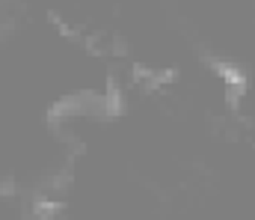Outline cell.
<instances>
[{
	"mask_svg": "<svg viewBox=\"0 0 255 220\" xmlns=\"http://www.w3.org/2000/svg\"><path fill=\"white\" fill-rule=\"evenodd\" d=\"M208 63V69H214V72L220 74L223 80H226V104H229V110H238L241 107V98H244V92H247V74L241 72L235 63H226V60H205Z\"/></svg>",
	"mask_w": 255,
	"mask_h": 220,
	"instance_id": "1",
	"label": "cell"
}]
</instances>
